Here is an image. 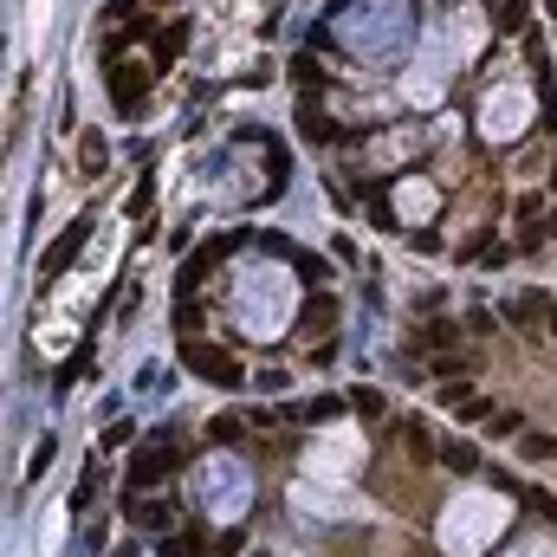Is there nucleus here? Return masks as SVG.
I'll return each instance as SVG.
<instances>
[{
    "label": "nucleus",
    "instance_id": "obj_1",
    "mask_svg": "<svg viewBox=\"0 0 557 557\" xmlns=\"http://www.w3.org/2000/svg\"><path fill=\"white\" fill-rule=\"evenodd\" d=\"M331 33L344 52H357V59L383 65V59H402L415 39V7L409 0H331Z\"/></svg>",
    "mask_w": 557,
    "mask_h": 557
},
{
    "label": "nucleus",
    "instance_id": "obj_11",
    "mask_svg": "<svg viewBox=\"0 0 557 557\" xmlns=\"http://www.w3.org/2000/svg\"><path fill=\"white\" fill-rule=\"evenodd\" d=\"M85 240H91V221H85V214H78V221H72V227H65V234H59V240H52V247H46V260H39V273H46V279H59L65 266H72L78 253H85Z\"/></svg>",
    "mask_w": 557,
    "mask_h": 557
},
{
    "label": "nucleus",
    "instance_id": "obj_26",
    "mask_svg": "<svg viewBox=\"0 0 557 557\" xmlns=\"http://www.w3.org/2000/svg\"><path fill=\"white\" fill-rule=\"evenodd\" d=\"M525 454H532V460H557V441H551V434H525Z\"/></svg>",
    "mask_w": 557,
    "mask_h": 557
},
{
    "label": "nucleus",
    "instance_id": "obj_14",
    "mask_svg": "<svg viewBox=\"0 0 557 557\" xmlns=\"http://www.w3.org/2000/svg\"><path fill=\"white\" fill-rule=\"evenodd\" d=\"M396 201H402V214H409V221H428V214H434V201H441V195H434L428 182H402V188H396Z\"/></svg>",
    "mask_w": 557,
    "mask_h": 557
},
{
    "label": "nucleus",
    "instance_id": "obj_19",
    "mask_svg": "<svg viewBox=\"0 0 557 557\" xmlns=\"http://www.w3.org/2000/svg\"><path fill=\"white\" fill-rule=\"evenodd\" d=\"M78 149H85V175H104V162H111V149H104V137H85Z\"/></svg>",
    "mask_w": 557,
    "mask_h": 557
},
{
    "label": "nucleus",
    "instance_id": "obj_28",
    "mask_svg": "<svg viewBox=\"0 0 557 557\" xmlns=\"http://www.w3.org/2000/svg\"><path fill=\"white\" fill-rule=\"evenodd\" d=\"M52 467V434H46V441H39V454H33V467H26V480H39V473H46Z\"/></svg>",
    "mask_w": 557,
    "mask_h": 557
},
{
    "label": "nucleus",
    "instance_id": "obj_29",
    "mask_svg": "<svg viewBox=\"0 0 557 557\" xmlns=\"http://www.w3.org/2000/svg\"><path fill=\"white\" fill-rule=\"evenodd\" d=\"M545 234H557V208H551V221H545Z\"/></svg>",
    "mask_w": 557,
    "mask_h": 557
},
{
    "label": "nucleus",
    "instance_id": "obj_25",
    "mask_svg": "<svg viewBox=\"0 0 557 557\" xmlns=\"http://www.w3.org/2000/svg\"><path fill=\"white\" fill-rule=\"evenodd\" d=\"M85 370H91V350H78V357L65 363V370H59V389H72V383H78V376H85Z\"/></svg>",
    "mask_w": 557,
    "mask_h": 557
},
{
    "label": "nucleus",
    "instance_id": "obj_21",
    "mask_svg": "<svg viewBox=\"0 0 557 557\" xmlns=\"http://www.w3.org/2000/svg\"><path fill=\"white\" fill-rule=\"evenodd\" d=\"M162 557H201V538L195 532H175L169 545H162Z\"/></svg>",
    "mask_w": 557,
    "mask_h": 557
},
{
    "label": "nucleus",
    "instance_id": "obj_6",
    "mask_svg": "<svg viewBox=\"0 0 557 557\" xmlns=\"http://www.w3.org/2000/svg\"><path fill=\"white\" fill-rule=\"evenodd\" d=\"M292 506H298V512H318V519H370V499L344 493V486L331 493V486H324V480H311V473L292 486Z\"/></svg>",
    "mask_w": 557,
    "mask_h": 557
},
{
    "label": "nucleus",
    "instance_id": "obj_17",
    "mask_svg": "<svg viewBox=\"0 0 557 557\" xmlns=\"http://www.w3.org/2000/svg\"><path fill=\"white\" fill-rule=\"evenodd\" d=\"M130 519L149 525V532H162V525H169V506H162V499H137V506H130Z\"/></svg>",
    "mask_w": 557,
    "mask_h": 557
},
{
    "label": "nucleus",
    "instance_id": "obj_30",
    "mask_svg": "<svg viewBox=\"0 0 557 557\" xmlns=\"http://www.w3.org/2000/svg\"><path fill=\"white\" fill-rule=\"evenodd\" d=\"M551 324H557V305H551ZM551 337H557V331H551Z\"/></svg>",
    "mask_w": 557,
    "mask_h": 557
},
{
    "label": "nucleus",
    "instance_id": "obj_22",
    "mask_svg": "<svg viewBox=\"0 0 557 557\" xmlns=\"http://www.w3.org/2000/svg\"><path fill=\"white\" fill-rule=\"evenodd\" d=\"M499 33H525V0H506V7H499Z\"/></svg>",
    "mask_w": 557,
    "mask_h": 557
},
{
    "label": "nucleus",
    "instance_id": "obj_27",
    "mask_svg": "<svg viewBox=\"0 0 557 557\" xmlns=\"http://www.w3.org/2000/svg\"><path fill=\"white\" fill-rule=\"evenodd\" d=\"M421 344H428V350H447V344H454V324H428V331H421Z\"/></svg>",
    "mask_w": 557,
    "mask_h": 557
},
{
    "label": "nucleus",
    "instance_id": "obj_4",
    "mask_svg": "<svg viewBox=\"0 0 557 557\" xmlns=\"http://www.w3.org/2000/svg\"><path fill=\"white\" fill-rule=\"evenodd\" d=\"M188 499H195L214 525L247 519V506H253V467H247V460H234V454H208L195 467V480H188Z\"/></svg>",
    "mask_w": 557,
    "mask_h": 557
},
{
    "label": "nucleus",
    "instance_id": "obj_9",
    "mask_svg": "<svg viewBox=\"0 0 557 557\" xmlns=\"http://www.w3.org/2000/svg\"><path fill=\"white\" fill-rule=\"evenodd\" d=\"M175 460H182V447H175V441H169V434H156V441H149V447H143V454H137V460H130V493H143V486H156V480H162V473H169V467H175Z\"/></svg>",
    "mask_w": 557,
    "mask_h": 557
},
{
    "label": "nucleus",
    "instance_id": "obj_24",
    "mask_svg": "<svg viewBox=\"0 0 557 557\" xmlns=\"http://www.w3.org/2000/svg\"><path fill=\"white\" fill-rule=\"evenodd\" d=\"M512 318H519V324H532V318H545V298H538V292H525V298H519V305H512Z\"/></svg>",
    "mask_w": 557,
    "mask_h": 557
},
{
    "label": "nucleus",
    "instance_id": "obj_7",
    "mask_svg": "<svg viewBox=\"0 0 557 557\" xmlns=\"http://www.w3.org/2000/svg\"><path fill=\"white\" fill-rule=\"evenodd\" d=\"M447 78H454V46H447V39H428V52H421L415 59V72H409V104H434L447 91Z\"/></svg>",
    "mask_w": 557,
    "mask_h": 557
},
{
    "label": "nucleus",
    "instance_id": "obj_8",
    "mask_svg": "<svg viewBox=\"0 0 557 557\" xmlns=\"http://www.w3.org/2000/svg\"><path fill=\"white\" fill-rule=\"evenodd\" d=\"M363 467V441L357 434H324V441L305 447V473L318 480V473H357Z\"/></svg>",
    "mask_w": 557,
    "mask_h": 557
},
{
    "label": "nucleus",
    "instance_id": "obj_15",
    "mask_svg": "<svg viewBox=\"0 0 557 557\" xmlns=\"http://www.w3.org/2000/svg\"><path fill=\"white\" fill-rule=\"evenodd\" d=\"M370 149H376L383 162H396V156H415V149H421V137H415V130H396V137H376Z\"/></svg>",
    "mask_w": 557,
    "mask_h": 557
},
{
    "label": "nucleus",
    "instance_id": "obj_31",
    "mask_svg": "<svg viewBox=\"0 0 557 557\" xmlns=\"http://www.w3.org/2000/svg\"><path fill=\"white\" fill-rule=\"evenodd\" d=\"M551 182H557V175H551Z\"/></svg>",
    "mask_w": 557,
    "mask_h": 557
},
{
    "label": "nucleus",
    "instance_id": "obj_3",
    "mask_svg": "<svg viewBox=\"0 0 557 557\" xmlns=\"http://www.w3.org/2000/svg\"><path fill=\"white\" fill-rule=\"evenodd\" d=\"M512 525V499L486 493V486H467L441 506V551L447 557H480L499 532Z\"/></svg>",
    "mask_w": 557,
    "mask_h": 557
},
{
    "label": "nucleus",
    "instance_id": "obj_10",
    "mask_svg": "<svg viewBox=\"0 0 557 557\" xmlns=\"http://www.w3.org/2000/svg\"><path fill=\"white\" fill-rule=\"evenodd\" d=\"M182 363L195 376H208V383H221V389H234V383H247V370H240L234 357H221L214 344H182Z\"/></svg>",
    "mask_w": 557,
    "mask_h": 557
},
{
    "label": "nucleus",
    "instance_id": "obj_13",
    "mask_svg": "<svg viewBox=\"0 0 557 557\" xmlns=\"http://www.w3.org/2000/svg\"><path fill=\"white\" fill-rule=\"evenodd\" d=\"M143 91H149L143 65H124V59H111V104H117V111H137V104H143Z\"/></svg>",
    "mask_w": 557,
    "mask_h": 557
},
{
    "label": "nucleus",
    "instance_id": "obj_20",
    "mask_svg": "<svg viewBox=\"0 0 557 557\" xmlns=\"http://www.w3.org/2000/svg\"><path fill=\"white\" fill-rule=\"evenodd\" d=\"M305 137L311 143H331V117H324L318 104H305Z\"/></svg>",
    "mask_w": 557,
    "mask_h": 557
},
{
    "label": "nucleus",
    "instance_id": "obj_2",
    "mask_svg": "<svg viewBox=\"0 0 557 557\" xmlns=\"http://www.w3.org/2000/svg\"><path fill=\"white\" fill-rule=\"evenodd\" d=\"M227 311H234V324L247 337L273 344L285 324H292V311H298V285H292V273H285L279 260H253V266H240Z\"/></svg>",
    "mask_w": 557,
    "mask_h": 557
},
{
    "label": "nucleus",
    "instance_id": "obj_23",
    "mask_svg": "<svg viewBox=\"0 0 557 557\" xmlns=\"http://www.w3.org/2000/svg\"><path fill=\"white\" fill-rule=\"evenodd\" d=\"M506 557H557V545H551V538H519Z\"/></svg>",
    "mask_w": 557,
    "mask_h": 557
},
{
    "label": "nucleus",
    "instance_id": "obj_5",
    "mask_svg": "<svg viewBox=\"0 0 557 557\" xmlns=\"http://www.w3.org/2000/svg\"><path fill=\"white\" fill-rule=\"evenodd\" d=\"M532 117H538L532 85H499V91H486V104H480V137L486 143H512V137H525Z\"/></svg>",
    "mask_w": 557,
    "mask_h": 557
},
{
    "label": "nucleus",
    "instance_id": "obj_18",
    "mask_svg": "<svg viewBox=\"0 0 557 557\" xmlns=\"http://www.w3.org/2000/svg\"><path fill=\"white\" fill-rule=\"evenodd\" d=\"M182 46H188V20H175V26H162V39H156V59H175Z\"/></svg>",
    "mask_w": 557,
    "mask_h": 557
},
{
    "label": "nucleus",
    "instance_id": "obj_16",
    "mask_svg": "<svg viewBox=\"0 0 557 557\" xmlns=\"http://www.w3.org/2000/svg\"><path fill=\"white\" fill-rule=\"evenodd\" d=\"M441 467L447 473H473V467H480V454H473L467 441H454V447H441Z\"/></svg>",
    "mask_w": 557,
    "mask_h": 557
},
{
    "label": "nucleus",
    "instance_id": "obj_12",
    "mask_svg": "<svg viewBox=\"0 0 557 557\" xmlns=\"http://www.w3.org/2000/svg\"><path fill=\"white\" fill-rule=\"evenodd\" d=\"M234 240H240V234H221V240H208V247H201L195 260L182 266V279H175V298H188V292H195V285L208 279V266H214V260H227V253H234Z\"/></svg>",
    "mask_w": 557,
    "mask_h": 557
}]
</instances>
